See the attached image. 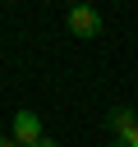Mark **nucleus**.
Returning <instances> with one entry per match:
<instances>
[{
  "label": "nucleus",
  "instance_id": "obj_1",
  "mask_svg": "<svg viewBox=\"0 0 138 147\" xmlns=\"http://www.w3.org/2000/svg\"><path fill=\"white\" fill-rule=\"evenodd\" d=\"M9 138H14L18 147H32V142H41V138H46V129H41V115H37V110H18V115H14V124H9Z\"/></svg>",
  "mask_w": 138,
  "mask_h": 147
},
{
  "label": "nucleus",
  "instance_id": "obj_2",
  "mask_svg": "<svg viewBox=\"0 0 138 147\" xmlns=\"http://www.w3.org/2000/svg\"><path fill=\"white\" fill-rule=\"evenodd\" d=\"M69 32H74V37H97V32H101V14H97L92 5H74V9H69Z\"/></svg>",
  "mask_w": 138,
  "mask_h": 147
},
{
  "label": "nucleus",
  "instance_id": "obj_3",
  "mask_svg": "<svg viewBox=\"0 0 138 147\" xmlns=\"http://www.w3.org/2000/svg\"><path fill=\"white\" fill-rule=\"evenodd\" d=\"M110 129H115V142L120 147H138V115L133 110H115L110 115Z\"/></svg>",
  "mask_w": 138,
  "mask_h": 147
},
{
  "label": "nucleus",
  "instance_id": "obj_4",
  "mask_svg": "<svg viewBox=\"0 0 138 147\" xmlns=\"http://www.w3.org/2000/svg\"><path fill=\"white\" fill-rule=\"evenodd\" d=\"M32 147H55V138H41V142H32Z\"/></svg>",
  "mask_w": 138,
  "mask_h": 147
},
{
  "label": "nucleus",
  "instance_id": "obj_5",
  "mask_svg": "<svg viewBox=\"0 0 138 147\" xmlns=\"http://www.w3.org/2000/svg\"><path fill=\"white\" fill-rule=\"evenodd\" d=\"M0 147H18V142H14V138H0Z\"/></svg>",
  "mask_w": 138,
  "mask_h": 147
},
{
  "label": "nucleus",
  "instance_id": "obj_6",
  "mask_svg": "<svg viewBox=\"0 0 138 147\" xmlns=\"http://www.w3.org/2000/svg\"><path fill=\"white\" fill-rule=\"evenodd\" d=\"M110 147H120V142H110Z\"/></svg>",
  "mask_w": 138,
  "mask_h": 147
}]
</instances>
